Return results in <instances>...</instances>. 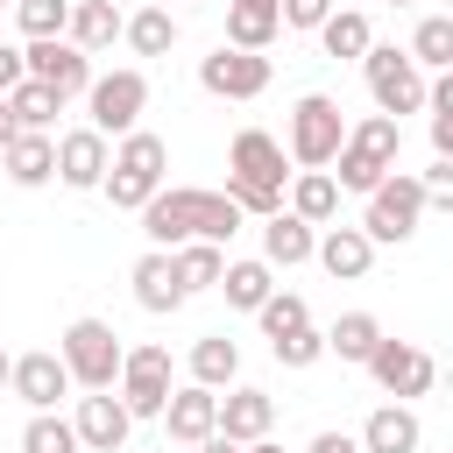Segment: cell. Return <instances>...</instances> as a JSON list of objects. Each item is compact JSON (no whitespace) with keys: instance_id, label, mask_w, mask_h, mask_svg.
I'll use <instances>...</instances> for the list:
<instances>
[{"instance_id":"cell-1","label":"cell","mask_w":453,"mask_h":453,"mask_svg":"<svg viewBox=\"0 0 453 453\" xmlns=\"http://www.w3.org/2000/svg\"><path fill=\"white\" fill-rule=\"evenodd\" d=\"M248 226V212L226 198V191H198V184H163L149 205H142V234L149 248H177V241H234Z\"/></svg>"},{"instance_id":"cell-2","label":"cell","mask_w":453,"mask_h":453,"mask_svg":"<svg viewBox=\"0 0 453 453\" xmlns=\"http://www.w3.org/2000/svg\"><path fill=\"white\" fill-rule=\"evenodd\" d=\"M283 163H290V156H283V142H276L269 127H241L234 149H226V198H234L248 219L283 212V184H290Z\"/></svg>"},{"instance_id":"cell-3","label":"cell","mask_w":453,"mask_h":453,"mask_svg":"<svg viewBox=\"0 0 453 453\" xmlns=\"http://www.w3.org/2000/svg\"><path fill=\"white\" fill-rule=\"evenodd\" d=\"M163 177H170V142H163V134H149V127H127V134H120V149L106 156L99 191H106L120 212H142V205L163 191Z\"/></svg>"},{"instance_id":"cell-4","label":"cell","mask_w":453,"mask_h":453,"mask_svg":"<svg viewBox=\"0 0 453 453\" xmlns=\"http://www.w3.org/2000/svg\"><path fill=\"white\" fill-rule=\"evenodd\" d=\"M396 149H403V120H389V113H361V120L347 127V142L333 149V163H340V170H333V184L368 198V191L396 170Z\"/></svg>"},{"instance_id":"cell-5","label":"cell","mask_w":453,"mask_h":453,"mask_svg":"<svg viewBox=\"0 0 453 453\" xmlns=\"http://www.w3.org/2000/svg\"><path fill=\"white\" fill-rule=\"evenodd\" d=\"M340 142H347V113H340V99H333V92H304V99L290 106L283 156H290L297 170H326Z\"/></svg>"},{"instance_id":"cell-6","label":"cell","mask_w":453,"mask_h":453,"mask_svg":"<svg viewBox=\"0 0 453 453\" xmlns=\"http://www.w3.org/2000/svg\"><path fill=\"white\" fill-rule=\"evenodd\" d=\"M120 333L106 326V319H71L64 326V340H57V361L71 368V389H113V375H120Z\"/></svg>"},{"instance_id":"cell-7","label":"cell","mask_w":453,"mask_h":453,"mask_svg":"<svg viewBox=\"0 0 453 453\" xmlns=\"http://www.w3.org/2000/svg\"><path fill=\"white\" fill-rule=\"evenodd\" d=\"M361 78H368L375 113H389V120H403V113L425 106V71H418L411 50H396V42H368V50H361Z\"/></svg>"},{"instance_id":"cell-8","label":"cell","mask_w":453,"mask_h":453,"mask_svg":"<svg viewBox=\"0 0 453 453\" xmlns=\"http://www.w3.org/2000/svg\"><path fill=\"white\" fill-rule=\"evenodd\" d=\"M418 219H425V184H418L411 170H389V177L368 191L361 234H368L375 248H396V241H411V234H418Z\"/></svg>"},{"instance_id":"cell-9","label":"cell","mask_w":453,"mask_h":453,"mask_svg":"<svg viewBox=\"0 0 453 453\" xmlns=\"http://www.w3.org/2000/svg\"><path fill=\"white\" fill-rule=\"evenodd\" d=\"M142 106H149V78L142 71H92V85H85V127H99V134H127V127H142Z\"/></svg>"},{"instance_id":"cell-10","label":"cell","mask_w":453,"mask_h":453,"mask_svg":"<svg viewBox=\"0 0 453 453\" xmlns=\"http://www.w3.org/2000/svg\"><path fill=\"white\" fill-rule=\"evenodd\" d=\"M361 368H368V375H375V389H382V396H396V403H411V396H425V389L439 382V361H432L418 340H389V333L368 347V361H361Z\"/></svg>"},{"instance_id":"cell-11","label":"cell","mask_w":453,"mask_h":453,"mask_svg":"<svg viewBox=\"0 0 453 453\" xmlns=\"http://www.w3.org/2000/svg\"><path fill=\"white\" fill-rule=\"evenodd\" d=\"M170 347H127L120 354V375H113V396L127 403V418H163L170 403Z\"/></svg>"},{"instance_id":"cell-12","label":"cell","mask_w":453,"mask_h":453,"mask_svg":"<svg viewBox=\"0 0 453 453\" xmlns=\"http://www.w3.org/2000/svg\"><path fill=\"white\" fill-rule=\"evenodd\" d=\"M21 64H28V78L50 85L57 99H85V85H92V57H85L78 42H64V35H28Z\"/></svg>"},{"instance_id":"cell-13","label":"cell","mask_w":453,"mask_h":453,"mask_svg":"<svg viewBox=\"0 0 453 453\" xmlns=\"http://www.w3.org/2000/svg\"><path fill=\"white\" fill-rule=\"evenodd\" d=\"M198 85H205L212 99H262V92H269V57L219 42L212 57H198Z\"/></svg>"},{"instance_id":"cell-14","label":"cell","mask_w":453,"mask_h":453,"mask_svg":"<svg viewBox=\"0 0 453 453\" xmlns=\"http://www.w3.org/2000/svg\"><path fill=\"white\" fill-rule=\"evenodd\" d=\"M71 432H78L85 453H120L127 432H134V418H127V403H120L113 389H85L78 411H71Z\"/></svg>"},{"instance_id":"cell-15","label":"cell","mask_w":453,"mask_h":453,"mask_svg":"<svg viewBox=\"0 0 453 453\" xmlns=\"http://www.w3.org/2000/svg\"><path fill=\"white\" fill-rule=\"evenodd\" d=\"M7 389H14L28 411H57V396H71V368H64L50 347H42V354H14Z\"/></svg>"},{"instance_id":"cell-16","label":"cell","mask_w":453,"mask_h":453,"mask_svg":"<svg viewBox=\"0 0 453 453\" xmlns=\"http://www.w3.org/2000/svg\"><path fill=\"white\" fill-rule=\"evenodd\" d=\"M106 134L99 127H71V134H57V184H71V191H99V177H106Z\"/></svg>"},{"instance_id":"cell-17","label":"cell","mask_w":453,"mask_h":453,"mask_svg":"<svg viewBox=\"0 0 453 453\" xmlns=\"http://www.w3.org/2000/svg\"><path fill=\"white\" fill-rule=\"evenodd\" d=\"M269 425H276V396L269 389H248V382H226L212 432H226L234 446H248V439H269Z\"/></svg>"},{"instance_id":"cell-18","label":"cell","mask_w":453,"mask_h":453,"mask_svg":"<svg viewBox=\"0 0 453 453\" xmlns=\"http://www.w3.org/2000/svg\"><path fill=\"white\" fill-rule=\"evenodd\" d=\"M311 262H319L333 283H361L368 262H375V241H368L361 226H326V234L311 241Z\"/></svg>"},{"instance_id":"cell-19","label":"cell","mask_w":453,"mask_h":453,"mask_svg":"<svg viewBox=\"0 0 453 453\" xmlns=\"http://www.w3.org/2000/svg\"><path fill=\"white\" fill-rule=\"evenodd\" d=\"M212 425H219V389H205V382L170 389V403H163V432H170L177 446H198Z\"/></svg>"},{"instance_id":"cell-20","label":"cell","mask_w":453,"mask_h":453,"mask_svg":"<svg viewBox=\"0 0 453 453\" xmlns=\"http://www.w3.org/2000/svg\"><path fill=\"white\" fill-rule=\"evenodd\" d=\"M425 446V425L411 403H375L368 425H361V453H418Z\"/></svg>"},{"instance_id":"cell-21","label":"cell","mask_w":453,"mask_h":453,"mask_svg":"<svg viewBox=\"0 0 453 453\" xmlns=\"http://www.w3.org/2000/svg\"><path fill=\"white\" fill-rule=\"evenodd\" d=\"M311 241H319V226L297 219L290 205L262 219V262H269V269H297V262H311Z\"/></svg>"},{"instance_id":"cell-22","label":"cell","mask_w":453,"mask_h":453,"mask_svg":"<svg viewBox=\"0 0 453 453\" xmlns=\"http://www.w3.org/2000/svg\"><path fill=\"white\" fill-rule=\"evenodd\" d=\"M127 283H134V304L156 311V319L184 304V283H177V269H170V248H149V255L127 269Z\"/></svg>"},{"instance_id":"cell-23","label":"cell","mask_w":453,"mask_h":453,"mask_svg":"<svg viewBox=\"0 0 453 453\" xmlns=\"http://www.w3.org/2000/svg\"><path fill=\"white\" fill-rule=\"evenodd\" d=\"M0 163H7V177H14L21 191H42V184L57 177V142H50V134H14V142L0 149Z\"/></svg>"},{"instance_id":"cell-24","label":"cell","mask_w":453,"mask_h":453,"mask_svg":"<svg viewBox=\"0 0 453 453\" xmlns=\"http://www.w3.org/2000/svg\"><path fill=\"white\" fill-rule=\"evenodd\" d=\"M276 35H283L276 0H226V42L234 50H269Z\"/></svg>"},{"instance_id":"cell-25","label":"cell","mask_w":453,"mask_h":453,"mask_svg":"<svg viewBox=\"0 0 453 453\" xmlns=\"http://www.w3.org/2000/svg\"><path fill=\"white\" fill-rule=\"evenodd\" d=\"M120 35V7L113 0H71V21H64V42H78L85 57H99L106 42Z\"/></svg>"},{"instance_id":"cell-26","label":"cell","mask_w":453,"mask_h":453,"mask_svg":"<svg viewBox=\"0 0 453 453\" xmlns=\"http://www.w3.org/2000/svg\"><path fill=\"white\" fill-rule=\"evenodd\" d=\"M290 212L311 219V226H333V219H340V184H333V170H290Z\"/></svg>"},{"instance_id":"cell-27","label":"cell","mask_w":453,"mask_h":453,"mask_svg":"<svg viewBox=\"0 0 453 453\" xmlns=\"http://www.w3.org/2000/svg\"><path fill=\"white\" fill-rule=\"evenodd\" d=\"M212 290H226V304H234V311H255V304L276 290V269H269L262 255H241V262H226V269H219V283H212Z\"/></svg>"},{"instance_id":"cell-28","label":"cell","mask_w":453,"mask_h":453,"mask_svg":"<svg viewBox=\"0 0 453 453\" xmlns=\"http://www.w3.org/2000/svg\"><path fill=\"white\" fill-rule=\"evenodd\" d=\"M311 35H319V50H326V57H354V64H361V50L375 42V28H368V14H361V7H333Z\"/></svg>"},{"instance_id":"cell-29","label":"cell","mask_w":453,"mask_h":453,"mask_svg":"<svg viewBox=\"0 0 453 453\" xmlns=\"http://www.w3.org/2000/svg\"><path fill=\"white\" fill-rule=\"evenodd\" d=\"M170 269H177L184 297H191V290H212L219 269H226V248H219V241H177V248H170Z\"/></svg>"},{"instance_id":"cell-30","label":"cell","mask_w":453,"mask_h":453,"mask_svg":"<svg viewBox=\"0 0 453 453\" xmlns=\"http://www.w3.org/2000/svg\"><path fill=\"white\" fill-rule=\"evenodd\" d=\"M120 35H127V50H134V57H170V42H177V14H170V7L120 14Z\"/></svg>"},{"instance_id":"cell-31","label":"cell","mask_w":453,"mask_h":453,"mask_svg":"<svg viewBox=\"0 0 453 453\" xmlns=\"http://www.w3.org/2000/svg\"><path fill=\"white\" fill-rule=\"evenodd\" d=\"M7 113H14V127H21V134H50V120L64 113V99H57L50 85H35V78H21V85L7 92Z\"/></svg>"},{"instance_id":"cell-32","label":"cell","mask_w":453,"mask_h":453,"mask_svg":"<svg viewBox=\"0 0 453 453\" xmlns=\"http://www.w3.org/2000/svg\"><path fill=\"white\" fill-rule=\"evenodd\" d=\"M241 375V347L226 340V333H205L198 347H191V382H205V389H226Z\"/></svg>"},{"instance_id":"cell-33","label":"cell","mask_w":453,"mask_h":453,"mask_svg":"<svg viewBox=\"0 0 453 453\" xmlns=\"http://www.w3.org/2000/svg\"><path fill=\"white\" fill-rule=\"evenodd\" d=\"M375 340H382V319H375V311H340L333 333H326V354H340V361H368Z\"/></svg>"},{"instance_id":"cell-34","label":"cell","mask_w":453,"mask_h":453,"mask_svg":"<svg viewBox=\"0 0 453 453\" xmlns=\"http://www.w3.org/2000/svg\"><path fill=\"white\" fill-rule=\"evenodd\" d=\"M411 64H418V71H453V14H425V21H418Z\"/></svg>"},{"instance_id":"cell-35","label":"cell","mask_w":453,"mask_h":453,"mask_svg":"<svg viewBox=\"0 0 453 453\" xmlns=\"http://www.w3.org/2000/svg\"><path fill=\"white\" fill-rule=\"evenodd\" d=\"M21 453H78L71 418H57V411H28V425H21Z\"/></svg>"},{"instance_id":"cell-36","label":"cell","mask_w":453,"mask_h":453,"mask_svg":"<svg viewBox=\"0 0 453 453\" xmlns=\"http://www.w3.org/2000/svg\"><path fill=\"white\" fill-rule=\"evenodd\" d=\"M255 319H262V333H269V340H283V333L311 326V311H304V297H297V290H269V297L255 304Z\"/></svg>"},{"instance_id":"cell-37","label":"cell","mask_w":453,"mask_h":453,"mask_svg":"<svg viewBox=\"0 0 453 453\" xmlns=\"http://www.w3.org/2000/svg\"><path fill=\"white\" fill-rule=\"evenodd\" d=\"M14 21H21V35H64L71 0H14Z\"/></svg>"},{"instance_id":"cell-38","label":"cell","mask_w":453,"mask_h":453,"mask_svg":"<svg viewBox=\"0 0 453 453\" xmlns=\"http://www.w3.org/2000/svg\"><path fill=\"white\" fill-rule=\"evenodd\" d=\"M269 354H276L283 368H311V361L326 354V333H319V326H297V333H283V340H269Z\"/></svg>"},{"instance_id":"cell-39","label":"cell","mask_w":453,"mask_h":453,"mask_svg":"<svg viewBox=\"0 0 453 453\" xmlns=\"http://www.w3.org/2000/svg\"><path fill=\"white\" fill-rule=\"evenodd\" d=\"M340 0H276V14H283V28H319L326 14H333Z\"/></svg>"},{"instance_id":"cell-40","label":"cell","mask_w":453,"mask_h":453,"mask_svg":"<svg viewBox=\"0 0 453 453\" xmlns=\"http://www.w3.org/2000/svg\"><path fill=\"white\" fill-rule=\"evenodd\" d=\"M418 184H425V205H453V156H432V170Z\"/></svg>"},{"instance_id":"cell-41","label":"cell","mask_w":453,"mask_h":453,"mask_svg":"<svg viewBox=\"0 0 453 453\" xmlns=\"http://www.w3.org/2000/svg\"><path fill=\"white\" fill-rule=\"evenodd\" d=\"M21 78H28V64H21V50H14V42H0V92H14Z\"/></svg>"},{"instance_id":"cell-42","label":"cell","mask_w":453,"mask_h":453,"mask_svg":"<svg viewBox=\"0 0 453 453\" xmlns=\"http://www.w3.org/2000/svg\"><path fill=\"white\" fill-rule=\"evenodd\" d=\"M311 453H361V439H354V432H319Z\"/></svg>"},{"instance_id":"cell-43","label":"cell","mask_w":453,"mask_h":453,"mask_svg":"<svg viewBox=\"0 0 453 453\" xmlns=\"http://www.w3.org/2000/svg\"><path fill=\"white\" fill-rule=\"evenodd\" d=\"M191 453H241V446H234V439H226V432H205V439H198V446H191Z\"/></svg>"},{"instance_id":"cell-44","label":"cell","mask_w":453,"mask_h":453,"mask_svg":"<svg viewBox=\"0 0 453 453\" xmlns=\"http://www.w3.org/2000/svg\"><path fill=\"white\" fill-rule=\"evenodd\" d=\"M14 134H21V127H14V113H7V92H0V149H7Z\"/></svg>"},{"instance_id":"cell-45","label":"cell","mask_w":453,"mask_h":453,"mask_svg":"<svg viewBox=\"0 0 453 453\" xmlns=\"http://www.w3.org/2000/svg\"><path fill=\"white\" fill-rule=\"evenodd\" d=\"M241 453H283V446H276V439H248Z\"/></svg>"},{"instance_id":"cell-46","label":"cell","mask_w":453,"mask_h":453,"mask_svg":"<svg viewBox=\"0 0 453 453\" xmlns=\"http://www.w3.org/2000/svg\"><path fill=\"white\" fill-rule=\"evenodd\" d=\"M7 368H14V354H7V347H0V389H7Z\"/></svg>"},{"instance_id":"cell-47","label":"cell","mask_w":453,"mask_h":453,"mask_svg":"<svg viewBox=\"0 0 453 453\" xmlns=\"http://www.w3.org/2000/svg\"><path fill=\"white\" fill-rule=\"evenodd\" d=\"M389 7H411V0H389Z\"/></svg>"},{"instance_id":"cell-48","label":"cell","mask_w":453,"mask_h":453,"mask_svg":"<svg viewBox=\"0 0 453 453\" xmlns=\"http://www.w3.org/2000/svg\"><path fill=\"white\" fill-rule=\"evenodd\" d=\"M340 7H361V0H340Z\"/></svg>"},{"instance_id":"cell-49","label":"cell","mask_w":453,"mask_h":453,"mask_svg":"<svg viewBox=\"0 0 453 453\" xmlns=\"http://www.w3.org/2000/svg\"><path fill=\"white\" fill-rule=\"evenodd\" d=\"M0 7H14V0H0Z\"/></svg>"}]
</instances>
